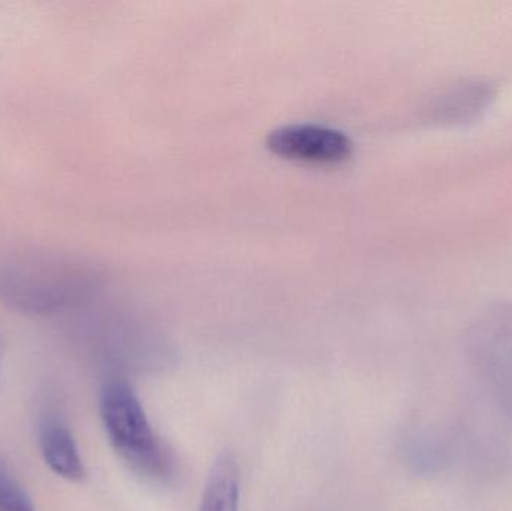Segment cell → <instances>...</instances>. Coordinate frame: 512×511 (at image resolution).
I'll list each match as a JSON object with an SVG mask.
<instances>
[{
  "label": "cell",
  "instance_id": "ba28073f",
  "mask_svg": "<svg viewBox=\"0 0 512 511\" xmlns=\"http://www.w3.org/2000/svg\"><path fill=\"white\" fill-rule=\"evenodd\" d=\"M453 444L441 432H426L412 446L414 464L424 473H439L453 462Z\"/></svg>",
  "mask_w": 512,
  "mask_h": 511
},
{
  "label": "cell",
  "instance_id": "7a4b0ae2",
  "mask_svg": "<svg viewBox=\"0 0 512 511\" xmlns=\"http://www.w3.org/2000/svg\"><path fill=\"white\" fill-rule=\"evenodd\" d=\"M102 423L117 455L140 476L165 482L173 474V461L158 435L137 393L123 380L104 384L99 398Z\"/></svg>",
  "mask_w": 512,
  "mask_h": 511
},
{
  "label": "cell",
  "instance_id": "52a82bcc",
  "mask_svg": "<svg viewBox=\"0 0 512 511\" xmlns=\"http://www.w3.org/2000/svg\"><path fill=\"white\" fill-rule=\"evenodd\" d=\"M492 87L486 83H465L448 90L436 107L439 120L463 123L486 110L492 98Z\"/></svg>",
  "mask_w": 512,
  "mask_h": 511
},
{
  "label": "cell",
  "instance_id": "30bf717a",
  "mask_svg": "<svg viewBox=\"0 0 512 511\" xmlns=\"http://www.w3.org/2000/svg\"><path fill=\"white\" fill-rule=\"evenodd\" d=\"M3 356H5V342H3V338L0 336V369H2Z\"/></svg>",
  "mask_w": 512,
  "mask_h": 511
},
{
  "label": "cell",
  "instance_id": "277c9868",
  "mask_svg": "<svg viewBox=\"0 0 512 511\" xmlns=\"http://www.w3.org/2000/svg\"><path fill=\"white\" fill-rule=\"evenodd\" d=\"M271 152L295 161L336 164L351 156L352 140L339 129L315 123H291L273 129L267 137Z\"/></svg>",
  "mask_w": 512,
  "mask_h": 511
},
{
  "label": "cell",
  "instance_id": "5b68a950",
  "mask_svg": "<svg viewBox=\"0 0 512 511\" xmlns=\"http://www.w3.org/2000/svg\"><path fill=\"white\" fill-rule=\"evenodd\" d=\"M39 449L47 467L69 482L86 477V467L68 426L57 417H45L39 426Z\"/></svg>",
  "mask_w": 512,
  "mask_h": 511
},
{
  "label": "cell",
  "instance_id": "6da1fadb",
  "mask_svg": "<svg viewBox=\"0 0 512 511\" xmlns=\"http://www.w3.org/2000/svg\"><path fill=\"white\" fill-rule=\"evenodd\" d=\"M101 272L77 255L23 249L0 257V303L27 315H54L89 303Z\"/></svg>",
  "mask_w": 512,
  "mask_h": 511
},
{
  "label": "cell",
  "instance_id": "9c48e42d",
  "mask_svg": "<svg viewBox=\"0 0 512 511\" xmlns=\"http://www.w3.org/2000/svg\"><path fill=\"white\" fill-rule=\"evenodd\" d=\"M0 511H36L26 489L0 459Z\"/></svg>",
  "mask_w": 512,
  "mask_h": 511
},
{
  "label": "cell",
  "instance_id": "3957f363",
  "mask_svg": "<svg viewBox=\"0 0 512 511\" xmlns=\"http://www.w3.org/2000/svg\"><path fill=\"white\" fill-rule=\"evenodd\" d=\"M472 368L505 416L512 420V305L490 306L466 332Z\"/></svg>",
  "mask_w": 512,
  "mask_h": 511
},
{
  "label": "cell",
  "instance_id": "8992f818",
  "mask_svg": "<svg viewBox=\"0 0 512 511\" xmlns=\"http://www.w3.org/2000/svg\"><path fill=\"white\" fill-rule=\"evenodd\" d=\"M240 470L233 453L224 452L210 468L200 511H239Z\"/></svg>",
  "mask_w": 512,
  "mask_h": 511
}]
</instances>
